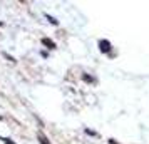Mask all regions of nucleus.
Here are the masks:
<instances>
[{"label": "nucleus", "instance_id": "nucleus-1", "mask_svg": "<svg viewBox=\"0 0 149 144\" xmlns=\"http://www.w3.org/2000/svg\"><path fill=\"white\" fill-rule=\"evenodd\" d=\"M99 45H101V52H107V50H111V44H109L107 40H101L99 42Z\"/></svg>", "mask_w": 149, "mask_h": 144}, {"label": "nucleus", "instance_id": "nucleus-2", "mask_svg": "<svg viewBox=\"0 0 149 144\" xmlns=\"http://www.w3.org/2000/svg\"><path fill=\"white\" fill-rule=\"evenodd\" d=\"M39 141H40V144H50L49 143V139L44 136V134H39Z\"/></svg>", "mask_w": 149, "mask_h": 144}, {"label": "nucleus", "instance_id": "nucleus-3", "mask_svg": "<svg viewBox=\"0 0 149 144\" xmlns=\"http://www.w3.org/2000/svg\"><path fill=\"white\" fill-rule=\"evenodd\" d=\"M42 42H44L45 45H49V49H54V47H55V44H54V42H50V40H49V39H44V40H42Z\"/></svg>", "mask_w": 149, "mask_h": 144}, {"label": "nucleus", "instance_id": "nucleus-4", "mask_svg": "<svg viewBox=\"0 0 149 144\" xmlns=\"http://www.w3.org/2000/svg\"><path fill=\"white\" fill-rule=\"evenodd\" d=\"M2 141H3L5 144H15V143H12V141H10L8 137H2Z\"/></svg>", "mask_w": 149, "mask_h": 144}]
</instances>
